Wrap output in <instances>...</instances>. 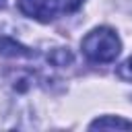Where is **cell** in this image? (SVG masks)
I'll use <instances>...</instances> for the list:
<instances>
[{
	"label": "cell",
	"mask_w": 132,
	"mask_h": 132,
	"mask_svg": "<svg viewBox=\"0 0 132 132\" xmlns=\"http://www.w3.org/2000/svg\"><path fill=\"white\" fill-rule=\"evenodd\" d=\"M19 10L35 21L47 23L60 10V0H19Z\"/></svg>",
	"instance_id": "cell-2"
},
{
	"label": "cell",
	"mask_w": 132,
	"mask_h": 132,
	"mask_svg": "<svg viewBox=\"0 0 132 132\" xmlns=\"http://www.w3.org/2000/svg\"><path fill=\"white\" fill-rule=\"evenodd\" d=\"M91 130H132V122L122 120V118H113V116H103L99 120H95L91 126Z\"/></svg>",
	"instance_id": "cell-4"
},
{
	"label": "cell",
	"mask_w": 132,
	"mask_h": 132,
	"mask_svg": "<svg viewBox=\"0 0 132 132\" xmlns=\"http://www.w3.org/2000/svg\"><path fill=\"white\" fill-rule=\"evenodd\" d=\"M85 0H60V10L62 12H74L82 6Z\"/></svg>",
	"instance_id": "cell-6"
},
{
	"label": "cell",
	"mask_w": 132,
	"mask_h": 132,
	"mask_svg": "<svg viewBox=\"0 0 132 132\" xmlns=\"http://www.w3.org/2000/svg\"><path fill=\"white\" fill-rule=\"evenodd\" d=\"M80 50H82V54H85V58L89 62L107 64V62H113L120 56L122 41H120V37H118V33L113 29L97 27L91 33L85 35V39L80 43Z\"/></svg>",
	"instance_id": "cell-1"
},
{
	"label": "cell",
	"mask_w": 132,
	"mask_h": 132,
	"mask_svg": "<svg viewBox=\"0 0 132 132\" xmlns=\"http://www.w3.org/2000/svg\"><path fill=\"white\" fill-rule=\"evenodd\" d=\"M118 76L124 80H132V56L126 58L120 66H118Z\"/></svg>",
	"instance_id": "cell-5"
},
{
	"label": "cell",
	"mask_w": 132,
	"mask_h": 132,
	"mask_svg": "<svg viewBox=\"0 0 132 132\" xmlns=\"http://www.w3.org/2000/svg\"><path fill=\"white\" fill-rule=\"evenodd\" d=\"M6 6V0H0V8H4Z\"/></svg>",
	"instance_id": "cell-7"
},
{
	"label": "cell",
	"mask_w": 132,
	"mask_h": 132,
	"mask_svg": "<svg viewBox=\"0 0 132 132\" xmlns=\"http://www.w3.org/2000/svg\"><path fill=\"white\" fill-rule=\"evenodd\" d=\"M33 52L10 37H0V56L6 58H29Z\"/></svg>",
	"instance_id": "cell-3"
}]
</instances>
